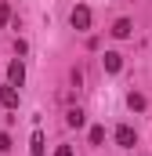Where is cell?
<instances>
[{
	"label": "cell",
	"instance_id": "obj_1",
	"mask_svg": "<svg viewBox=\"0 0 152 156\" xmlns=\"http://www.w3.org/2000/svg\"><path fill=\"white\" fill-rule=\"evenodd\" d=\"M69 22H73L76 33H87V29H91V7H83V4H80V7H73Z\"/></svg>",
	"mask_w": 152,
	"mask_h": 156
},
{
	"label": "cell",
	"instance_id": "obj_2",
	"mask_svg": "<svg viewBox=\"0 0 152 156\" xmlns=\"http://www.w3.org/2000/svg\"><path fill=\"white\" fill-rule=\"evenodd\" d=\"M134 142H138V131H134L130 123H119V127H116V145H119V149H134Z\"/></svg>",
	"mask_w": 152,
	"mask_h": 156
},
{
	"label": "cell",
	"instance_id": "obj_3",
	"mask_svg": "<svg viewBox=\"0 0 152 156\" xmlns=\"http://www.w3.org/2000/svg\"><path fill=\"white\" fill-rule=\"evenodd\" d=\"M22 80H26V66H22V58H15L7 66V83L11 87H22Z\"/></svg>",
	"mask_w": 152,
	"mask_h": 156
},
{
	"label": "cell",
	"instance_id": "obj_4",
	"mask_svg": "<svg viewBox=\"0 0 152 156\" xmlns=\"http://www.w3.org/2000/svg\"><path fill=\"white\" fill-rule=\"evenodd\" d=\"M0 105H4V109H18V87L4 83V87H0Z\"/></svg>",
	"mask_w": 152,
	"mask_h": 156
},
{
	"label": "cell",
	"instance_id": "obj_5",
	"mask_svg": "<svg viewBox=\"0 0 152 156\" xmlns=\"http://www.w3.org/2000/svg\"><path fill=\"white\" fill-rule=\"evenodd\" d=\"M102 66H105V73H119V66H123V55H119V51H105Z\"/></svg>",
	"mask_w": 152,
	"mask_h": 156
},
{
	"label": "cell",
	"instance_id": "obj_6",
	"mask_svg": "<svg viewBox=\"0 0 152 156\" xmlns=\"http://www.w3.org/2000/svg\"><path fill=\"white\" fill-rule=\"evenodd\" d=\"M130 33H134V22H130V18H119V22L112 26V37L116 40H127Z\"/></svg>",
	"mask_w": 152,
	"mask_h": 156
},
{
	"label": "cell",
	"instance_id": "obj_7",
	"mask_svg": "<svg viewBox=\"0 0 152 156\" xmlns=\"http://www.w3.org/2000/svg\"><path fill=\"white\" fill-rule=\"evenodd\" d=\"M65 123H69V127H83V123H87L83 109H69V113H65Z\"/></svg>",
	"mask_w": 152,
	"mask_h": 156
},
{
	"label": "cell",
	"instance_id": "obj_8",
	"mask_svg": "<svg viewBox=\"0 0 152 156\" xmlns=\"http://www.w3.org/2000/svg\"><path fill=\"white\" fill-rule=\"evenodd\" d=\"M127 105H130L134 113H145V94H138V91H130V94H127Z\"/></svg>",
	"mask_w": 152,
	"mask_h": 156
},
{
	"label": "cell",
	"instance_id": "obj_9",
	"mask_svg": "<svg viewBox=\"0 0 152 156\" xmlns=\"http://www.w3.org/2000/svg\"><path fill=\"white\" fill-rule=\"evenodd\" d=\"M33 156H43V134L33 131Z\"/></svg>",
	"mask_w": 152,
	"mask_h": 156
},
{
	"label": "cell",
	"instance_id": "obj_10",
	"mask_svg": "<svg viewBox=\"0 0 152 156\" xmlns=\"http://www.w3.org/2000/svg\"><path fill=\"white\" fill-rule=\"evenodd\" d=\"M105 142V127H91V145H102Z\"/></svg>",
	"mask_w": 152,
	"mask_h": 156
},
{
	"label": "cell",
	"instance_id": "obj_11",
	"mask_svg": "<svg viewBox=\"0 0 152 156\" xmlns=\"http://www.w3.org/2000/svg\"><path fill=\"white\" fill-rule=\"evenodd\" d=\"M7 22H11V7H7V4H0V29H4Z\"/></svg>",
	"mask_w": 152,
	"mask_h": 156
},
{
	"label": "cell",
	"instance_id": "obj_12",
	"mask_svg": "<svg viewBox=\"0 0 152 156\" xmlns=\"http://www.w3.org/2000/svg\"><path fill=\"white\" fill-rule=\"evenodd\" d=\"M54 156H73V145H58V149H54Z\"/></svg>",
	"mask_w": 152,
	"mask_h": 156
},
{
	"label": "cell",
	"instance_id": "obj_13",
	"mask_svg": "<svg viewBox=\"0 0 152 156\" xmlns=\"http://www.w3.org/2000/svg\"><path fill=\"white\" fill-rule=\"evenodd\" d=\"M7 149H11V138H7V134H0V153H7Z\"/></svg>",
	"mask_w": 152,
	"mask_h": 156
}]
</instances>
